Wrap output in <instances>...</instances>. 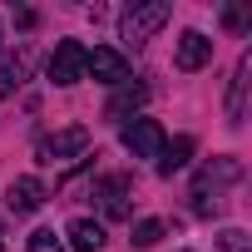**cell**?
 <instances>
[{
  "instance_id": "3957f363",
  "label": "cell",
  "mask_w": 252,
  "mask_h": 252,
  "mask_svg": "<svg viewBox=\"0 0 252 252\" xmlns=\"http://www.w3.org/2000/svg\"><path fill=\"white\" fill-rule=\"evenodd\" d=\"M124 149H129L134 158H158L163 154V129H158V119H134V124H124Z\"/></svg>"
},
{
  "instance_id": "52a82bcc",
  "label": "cell",
  "mask_w": 252,
  "mask_h": 252,
  "mask_svg": "<svg viewBox=\"0 0 252 252\" xmlns=\"http://www.w3.org/2000/svg\"><path fill=\"white\" fill-rule=\"evenodd\" d=\"M208 60H213V40H208L203 30H183V35H178V45H173V64L193 74V69H203Z\"/></svg>"
},
{
  "instance_id": "6da1fadb",
  "label": "cell",
  "mask_w": 252,
  "mask_h": 252,
  "mask_svg": "<svg viewBox=\"0 0 252 252\" xmlns=\"http://www.w3.org/2000/svg\"><path fill=\"white\" fill-rule=\"evenodd\" d=\"M168 15H173V5L168 0H149V5H129L119 15V35L129 40V45H144V40H154L163 25H168Z\"/></svg>"
},
{
  "instance_id": "5bb4252c",
  "label": "cell",
  "mask_w": 252,
  "mask_h": 252,
  "mask_svg": "<svg viewBox=\"0 0 252 252\" xmlns=\"http://www.w3.org/2000/svg\"><path fill=\"white\" fill-rule=\"evenodd\" d=\"M20 79H25V60L0 55V99H5V94H15V89H20Z\"/></svg>"
},
{
  "instance_id": "9a60e30c",
  "label": "cell",
  "mask_w": 252,
  "mask_h": 252,
  "mask_svg": "<svg viewBox=\"0 0 252 252\" xmlns=\"http://www.w3.org/2000/svg\"><path fill=\"white\" fill-rule=\"evenodd\" d=\"M163 232H168V227H163L158 218H144V222H134V247H154Z\"/></svg>"
},
{
  "instance_id": "5b68a950",
  "label": "cell",
  "mask_w": 252,
  "mask_h": 252,
  "mask_svg": "<svg viewBox=\"0 0 252 252\" xmlns=\"http://www.w3.org/2000/svg\"><path fill=\"white\" fill-rule=\"evenodd\" d=\"M84 55H89V50H84L79 40H60L55 55H50V79L64 84V89L79 84V79H84Z\"/></svg>"
},
{
  "instance_id": "ba28073f",
  "label": "cell",
  "mask_w": 252,
  "mask_h": 252,
  "mask_svg": "<svg viewBox=\"0 0 252 252\" xmlns=\"http://www.w3.org/2000/svg\"><path fill=\"white\" fill-rule=\"evenodd\" d=\"M247 84H252V55L237 60L232 69V89H227V124H242L247 119Z\"/></svg>"
},
{
  "instance_id": "7c38bea8",
  "label": "cell",
  "mask_w": 252,
  "mask_h": 252,
  "mask_svg": "<svg viewBox=\"0 0 252 252\" xmlns=\"http://www.w3.org/2000/svg\"><path fill=\"white\" fill-rule=\"evenodd\" d=\"M144 99H149V89H144V84L124 79V84L114 89V99H109V109H104V114H109V119H124V114H134V109H139Z\"/></svg>"
},
{
  "instance_id": "d6986e66",
  "label": "cell",
  "mask_w": 252,
  "mask_h": 252,
  "mask_svg": "<svg viewBox=\"0 0 252 252\" xmlns=\"http://www.w3.org/2000/svg\"><path fill=\"white\" fill-rule=\"evenodd\" d=\"M0 252H5V232H0Z\"/></svg>"
},
{
  "instance_id": "8fae6325",
  "label": "cell",
  "mask_w": 252,
  "mask_h": 252,
  "mask_svg": "<svg viewBox=\"0 0 252 252\" xmlns=\"http://www.w3.org/2000/svg\"><path fill=\"white\" fill-rule=\"evenodd\" d=\"M5 203H10L15 213H35V208L45 203V183H40V178H15L10 193H5Z\"/></svg>"
},
{
  "instance_id": "e0dca14e",
  "label": "cell",
  "mask_w": 252,
  "mask_h": 252,
  "mask_svg": "<svg viewBox=\"0 0 252 252\" xmlns=\"http://www.w3.org/2000/svg\"><path fill=\"white\" fill-rule=\"evenodd\" d=\"M25 252H64V242L50 232V227H40V232H30V247Z\"/></svg>"
},
{
  "instance_id": "30bf717a",
  "label": "cell",
  "mask_w": 252,
  "mask_h": 252,
  "mask_svg": "<svg viewBox=\"0 0 252 252\" xmlns=\"http://www.w3.org/2000/svg\"><path fill=\"white\" fill-rule=\"evenodd\" d=\"M64 237H69L74 252H99V247H104V222H94V218H74V222L64 227Z\"/></svg>"
},
{
  "instance_id": "4fadbf2b",
  "label": "cell",
  "mask_w": 252,
  "mask_h": 252,
  "mask_svg": "<svg viewBox=\"0 0 252 252\" xmlns=\"http://www.w3.org/2000/svg\"><path fill=\"white\" fill-rule=\"evenodd\" d=\"M188 158H193V139H188V134H178L173 144H163V154H158V173H163V178H173L178 168H188Z\"/></svg>"
},
{
  "instance_id": "2e32d148",
  "label": "cell",
  "mask_w": 252,
  "mask_h": 252,
  "mask_svg": "<svg viewBox=\"0 0 252 252\" xmlns=\"http://www.w3.org/2000/svg\"><path fill=\"white\" fill-rule=\"evenodd\" d=\"M218 252H252V237L242 227H222L218 232Z\"/></svg>"
},
{
  "instance_id": "7a4b0ae2",
  "label": "cell",
  "mask_w": 252,
  "mask_h": 252,
  "mask_svg": "<svg viewBox=\"0 0 252 252\" xmlns=\"http://www.w3.org/2000/svg\"><path fill=\"white\" fill-rule=\"evenodd\" d=\"M242 178V163L237 158H218V163H208L203 173H198V183H193V213H218V188L222 183H237Z\"/></svg>"
},
{
  "instance_id": "277c9868",
  "label": "cell",
  "mask_w": 252,
  "mask_h": 252,
  "mask_svg": "<svg viewBox=\"0 0 252 252\" xmlns=\"http://www.w3.org/2000/svg\"><path fill=\"white\" fill-rule=\"evenodd\" d=\"M89 154V129H60V134H50V139H40V158L45 163H64V158H84Z\"/></svg>"
},
{
  "instance_id": "ac0fdd59",
  "label": "cell",
  "mask_w": 252,
  "mask_h": 252,
  "mask_svg": "<svg viewBox=\"0 0 252 252\" xmlns=\"http://www.w3.org/2000/svg\"><path fill=\"white\" fill-rule=\"evenodd\" d=\"M222 25H227V30H247V10L227 5V10H222Z\"/></svg>"
},
{
  "instance_id": "9c48e42d",
  "label": "cell",
  "mask_w": 252,
  "mask_h": 252,
  "mask_svg": "<svg viewBox=\"0 0 252 252\" xmlns=\"http://www.w3.org/2000/svg\"><path fill=\"white\" fill-rule=\"evenodd\" d=\"M94 193L104 198V213H109V218H129V193H134V183L124 178V173H114V178H104V183H99Z\"/></svg>"
},
{
  "instance_id": "8992f818",
  "label": "cell",
  "mask_w": 252,
  "mask_h": 252,
  "mask_svg": "<svg viewBox=\"0 0 252 252\" xmlns=\"http://www.w3.org/2000/svg\"><path fill=\"white\" fill-rule=\"evenodd\" d=\"M84 74H94L99 84H124V79H129V60H124L119 50H109V45H99V50H89L84 55Z\"/></svg>"
}]
</instances>
